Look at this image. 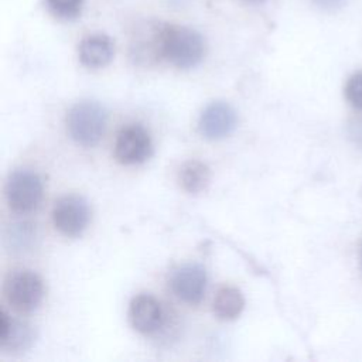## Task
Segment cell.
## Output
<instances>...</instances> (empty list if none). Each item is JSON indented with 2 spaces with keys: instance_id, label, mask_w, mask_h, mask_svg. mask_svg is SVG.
<instances>
[{
  "instance_id": "cell-1",
  "label": "cell",
  "mask_w": 362,
  "mask_h": 362,
  "mask_svg": "<svg viewBox=\"0 0 362 362\" xmlns=\"http://www.w3.org/2000/svg\"><path fill=\"white\" fill-rule=\"evenodd\" d=\"M106 122L105 107L95 100L78 102L66 115V129L71 139L83 147H92L100 141Z\"/></svg>"
},
{
  "instance_id": "cell-2",
  "label": "cell",
  "mask_w": 362,
  "mask_h": 362,
  "mask_svg": "<svg viewBox=\"0 0 362 362\" xmlns=\"http://www.w3.org/2000/svg\"><path fill=\"white\" fill-rule=\"evenodd\" d=\"M205 55L202 35L188 27L167 25L163 40V58L174 66L189 69L197 66Z\"/></svg>"
},
{
  "instance_id": "cell-3",
  "label": "cell",
  "mask_w": 362,
  "mask_h": 362,
  "mask_svg": "<svg viewBox=\"0 0 362 362\" xmlns=\"http://www.w3.org/2000/svg\"><path fill=\"white\" fill-rule=\"evenodd\" d=\"M3 294L16 311L31 313L44 300V281L35 272L14 270L4 279Z\"/></svg>"
},
{
  "instance_id": "cell-4",
  "label": "cell",
  "mask_w": 362,
  "mask_h": 362,
  "mask_svg": "<svg viewBox=\"0 0 362 362\" xmlns=\"http://www.w3.org/2000/svg\"><path fill=\"white\" fill-rule=\"evenodd\" d=\"M7 205L17 214H28L38 208L44 195L42 178L31 170L13 171L4 185Z\"/></svg>"
},
{
  "instance_id": "cell-5",
  "label": "cell",
  "mask_w": 362,
  "mask_h": 362,
  "mask_svg": "<svg viewBox=\"0 0 362 362\" xmlns=\"http://www.w3.org/2000/svg\"><path fill=\"white\" fill-rule=\"evenodd\" d=\"M90 216L89 202L76 194L61 197L52 208V223L55 229L66 238L82 235L90 222Z\"/></svg>"
},
{
  "instance_id": "cell-6",
  "label": "cell",
  "mask_w": 362,
  "mask_h": 362,
  "mask_svg": "<svg viewBox=\"0 0 362 362\" xmlns=\"http://www.w3.org/2000/svg\"><path fill=\"white\" fill-rule=\"evenodd\" d=\"M153 153L150 133L139 123L120 129L115 141V157L123 165L144 163Z\"/></svg>"
},
{
  "instance_id": "cell-7",
  "label": "cell",
  "mask_w": 362,
  "mask_h": 362,
  "mask_svg": "<svg viewBox=\"0 0 362 362\" xmlns=\"http://www.w3.org/2000/svg\"><path fill=\"white\" fill-rule=\"evenodd\" d=\"M206 272L201 264L187 263L177 267L170 277V288L182 303H201L206 290Z\"/></svg>"
},
{
  "instance_id": "cell-8",
  "label": "cell",
  "mask_w": 362,
  "mask_h": 362,
  "mask_svg": "<svg viewBox=\"0 0 362 362\" xmlns=\"http://www.w3.org/2000/svg\"><path fill=\"white\" fill-rule=\"evenodd\" d=\"M238 126L236 110L223 100L209 103L199 116L198 130L208 140H221L230 136Z\"/></svg>"
},
{
  "instance_id": "cell-9",
  "label": "cell",
  "mask_w": 362,
  "mask_h": 362,
  "mask_svg": "<svg viewBox=\"0 0 362 362\" xmlns=\"http://www.w3.org/2000/svg\"><path fill=\"white\" fill-rule=\"evenodd\" d=\"M129 322L140 334L157 331L164 320V311L160 301L151 294L141 293L129 304Z\"/></svg>"
},
{
  "instance_id": "cell-10",
  "label": "cell",
  "mask_w": 362,
  "mask_h": 362,
  "mask_svg": "<svg viewBox=\"0 0 362 362\" xmlns=\"http://www.w3.org/2000/svg\"><path fill=\"white\" fill-rule=\"evenodd\" d=\"M35 341V329L25 321L10 317L1 311L0 349L4 352H23Z\"/></svg>"
},
{
  "instance_id": "cell-11",
  "label": "cell",
  "mask_w": 362,
  "mask_h": 362,
  "mask_svg": "<svg viewBox=\"0 0 362 362\" xmlns=\"http://www.w3.org/2000/svg\"><path fill=\"white\" fill-rule=\"evenodd\" d=\"M79 61L88 68H103L115 55V42L106 34L85 37L78 48Z\"/></svg>"
},
{
  "instance_id": "cell-12",
  "label": "cell",
  "mask_w": 362,
  "mask_h": 362,
  "mask_svg": "<svg viewBox=\"0 0 362 362\" xmlns=\"http://www.w3.org/2000/svg\"><path fill=\"white\" fill-rule=\"evenodd\" d=\"M245 308V297L242 291L232 286L221 287L214 298V314L222 321H230L238 318Z\"/></svg>"
},
{
  "instance_id": "cell-13",
  "label": "cell",
  "mask_w": 362,
  "mask_h": 362,
  "mask_svg": "<svg viewBox=\"0 0 362 362\" xmlns=\"http://www.w3.org/2000/svg\"><path fill=\"white\" fill-rule=\"evenodd\" d=\"M181 187L189 194L202 192L211 180L209 167L199 160L185 161L178 173Z\"/></svg>"
},
{
  "instance_id": "cell-14",
  "label": "cell",
  "mask_w": 362,
  "mask_h": 362,
  "mask_svg": "<svg viewBox=\"0 0 362 362\" xmlns=\"http://www.w3.org/2000/svg\"><path fill=\"white\" fill-rule=\"evenodd\" d=\"M48 10L58 18L74 20L76 18L83 6V0H45Z\"/></svg>"
},
{
  "instance_id": "cell-15",
  "label": "cell",
  "mask_w": 362,
  "mask_h": 362,
  "mask_svg": "<svg viewBox=\"0 0 362 362\" xmlns=\"http://www.w3.org/2000/svg\"><path fill=\"white\" fill-rule=\"evenodd\" d=\"M345 98L354 107L362 110V71L355 72L346 81Z\"/></svg>"
},
{
  "instance_id": "cell-16",
  "label": "cell",
  "mask_w": 362,
  "mask_h": 362,
  "mask_svg": "<svg viewBox=\"0 0 362 362\" xmlns=\"http://www.w3.org/2000/svg\"><path fill=\"white\" fill-rule=\"evenodd\" d=\"M344 0H315V3L324 8H335L342 4Z\"/></svg>"
},
{
  "instance_id": "cell-17",
  "label": "cell",
  "mask_w": 362,
  "mask_h": 362,
  "mask_svg": "<svg viewBox=\"0 0 362 362\" xmlns=\"http://www.w3.org/2000/svg\"><path fill=\"white\" fill-rule=\"evenodd\" d=\"M243 1L250 3V4H260V3H263V1H266V0H243Z\"/></svg>"
},
{
  "instance_id": "cell-18",
  "label": "cell",
  "mask_w": 362,
  "mask_h": 362,
  "mask_svg": "<svg viewBox=\"0 0 362 362\" xmlns=\"http://www.w3.org/2000/svg\"><path fill=\"white\" fill-rule=\"evenodd\" d=\"M361 256H362V250H361Z\"/></svg>"
}]
</instances>
